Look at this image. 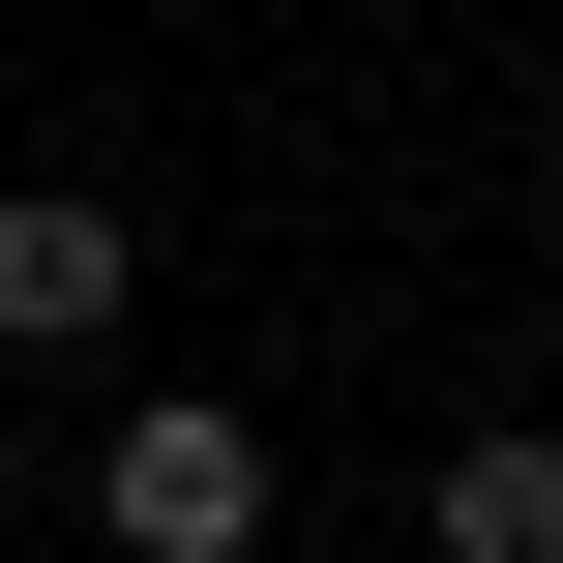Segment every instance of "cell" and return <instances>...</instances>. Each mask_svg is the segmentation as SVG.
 Instances as JSON below:
<instances>
[{
    "mask_svg": "<svg viewBox=\"0 0 563 563\" xmlns=\"http://www.w3.org/2000/svg\"><path fill=\"white\" fill-rule=\"evenodd\" d=\"M267 505H297V475H267L238 386H119V416H89V563H267Z\"/></svg>",
    "mask_w": 563,
    "mask_h": 563,
    "instance_id": "6da1fadb",
    "label": "cell"
},
{
    "mask_svg": "<svg viewBox=\"0 0 563 563\" xmlns=\"http://www.w3.org/2000/svg\"><path fill=\"white\" fill-rule=\"evenodd\" d=\"M148 327V208L119 178H0V356H119Z\"/></svg>",
    "mask_w": 563,
    "mask_h": 563,
    "instance_id": "7a4b0ae2",
    "label": "cell"
},
{
    "mask_svg": "<svg viewBox=\"0 0 563 563\" xmlns=\"http://www.w3.org/2000/svg\"><path fill=\"white\" fill-rule=\"evenodd\" d=\"M416 563H563V416H445V475H416Z\"/></svg>",
    "mask_w": 563,
    "mask_h": 563,
    "instance_id": "3957f363",
    "label": "cell"
},
{
    "mask_svg": "<svg viewBox=\"0 0 563 563\" xmlns=\"http://www.w3.org/2000/svg\"><path fill=\"white\" fill-rule=\"evenodd\" d=\"M0 505H30V475H0Z\"/></svg>",
    "mask_w": 563,
    "mask_h": 563,
    "instance_id": "277c9868",
    "label": "cell"
}]
</instances>
